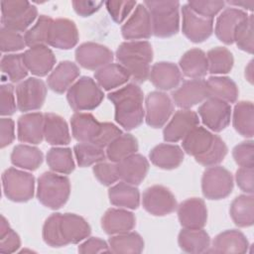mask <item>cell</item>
Instances as JSON below:
<instances>
[{"label": "cell", "mask_w": 254, "mask_h": 254, "mask_svg": "<svg viewBox=\"0 0 254 254\" xmlns=\"http://www.w3.org/2000/svg\"><path fill=\"white\" fill-rule=\"evenodd\" d=\"M23 56L28 70L37 76L47 75L56 64V57L46 45L31 47Z\"/></svg>", "instance_id": "cell-22"}, {"label": "cell", "mask_w": 254, "mask_h": 254, "mask_svg": "<svg viewBox=\"0 0 254 254\" xmlns=\"http://www.w3.org/2000/svg\"><path fill=\"white\" fill-rule=\"evenodd\" d=\"M105 7L117 24H121L137 6L136 1H106Z\"/></svg>", "instance_id": "cell-54"}, {"label": "cell", "mask_w": 254, "mask_h": 254, "mask_svg": "<svg viewBox=\"0 0 254 254\" xmlns=\"http://www.w3.org/2000/svg\"><path fill=\"white\" fill-rule=\"evenodd\" d=\"M78 252L82 254L89 253H102V252H110L109 245L103 239L98 237H90L84 240L78 246Z\"/></svg>", "instance_id": "cell-58"}, {"label": "cell", "mask_w": 254, "mask_h": 254, "mask_svg": "<svg viewBox=\"0 0 254 254\" xmlns=\"http://www.w3.org/2000/svg\"><path fill=\"white\" fill-rule=\"evenodd\" d=\"M187 4L195 14L206 19H213L224 8L225 2L217 0H192Z\"/></svg>", "instance_id": "cell-52"}, {"label": "cell", "mask_w": 254, "mask_h": 254, "mask_svg": "<svg viewBox=\"0 0 254 254\" xmlns=\"http://www.w3.org/2000/svg\"><path fill=\"white\" fill-rule=\"evenodd\" d=\"M245 77L251 84L253 83V61H250L245 67Z\"/></svg>", "instance_id": "cell-62"}, {"label": "cell", "mask_w": 254, "mask_h": 254, "mask_svg": "<svg viewBox=\"0 0 254 254\" xmlns=\"http://www.w3.org/2000/svg\"><path fill=\"white\" fill-rule=\"evenodd\" d=\"M95 178L103 186L109 187L119 180L117 166L113 162H99L92 168Z\"/></svg>", "instance_id": "cell-53"}, {"label": "cell", "mask_w": 254, "mask_h": 254, "mask_svg": "<svg viewBox=\"0 0 254 254\" xmlns=\"http://www.w3.org/2000/svg\"><path fill=\"white\" fill-rule=\"evenodd\" d=\"M71 5L76 14L81 17H89L99 10L103 5L102 1H72Z\"/></svg>", "instance_id": "cell-60"}, {"label": "cell", "mask_w": 254, "mask_h": 254, "mask_svg": "<svg viewBox=\"0 0 254 254\" xmlns=\"http://www.w3.org/2000/svg\"><path fill=\"white\" fill-rule=\"evenodd\" d=\"M253 20L254 17L252 14L248 15L247 18H245L243 21L239 23V25L236 27L234 36H233V42H235L236 46L248 53L253 54Z\"/></svg>", "instance_id": "cell-48"}, {"label": "cell", "mask_w": 254, "mask_h": 254, "mask_svg": "<svg viewBox=\"0 0 254 254\" xmlns=\"http://www.w3.org/2000/svg\"><path fill=\"white\" fill-rule=\"evenodd\" d=\"M44 138L51 145H67L70 142V134L66 121L58 114L45 113Z\"/></svg>", "instance_id": "cell-31"}, {"label": "cell", "mask_w": 254, "mask_h": 254, "mask_svg": "<svg viewBox=\"0 0 254 254\" xmlns=\"http://www.w3.org/2000/svg\"><path fill=\"white\" fill-rule=\"evenodd\" d=\"M151 15L153 35L158 38H169L180 29V2L178 1H144Z\"/></svg>", "instance_id": "cell-4"}, {"label": "cell", "mask_w": 254, "mask_h": 254, "mask_svg": "<svg viewBox=\"0 0 254 254\" xmlns=\"http://www.w3.org/2000/svg\"><path fill=\"white\" fill-rule=\"evenodd\" d=\"M70 193V183L67 177L55 172H45L38 179V200L48 208L59 209L64 206Z\"/></svg>", "instance_id": "cell-5"}, {"label": "cell", "mask_w": 254, "mask_h": 254, "mask_svg": "<svg viewBox=\"0 0 254 254\" xmlns=\"http://www.w3.org/2000/svg\"><path fill=\"white\" fill-rule=\"evenodd\" d=\"M142 204L147 212L155 216L168 215L178 207L173 192L168 188L159 185L149 187L144 190Z\"/></svg>", "instance_id": "cell-11"}, {"label": "cell", "mask_w": 254, "mask_h": 254, "mask_svg": "<svg viewBox=\"0 0 254 254\" xmlns=\"http://www.w3.org/2000/svg\"><path fill=\"white\" fill-rule=\"evenodd\" d=\"M182 31L192 43L207 40L213 32V19H206L195 14L188 4L182 7Z\"/></svg>", "instance_id": "cell-15"}, {"label": "cell", "mask_w": 254, "mask_h": 254, "mask_svg": "<svg viewBox=\"0 0 254 254\" xmlns=\"http://www.w3.org/2000/svg\"><path fill=\"white\" fill-rule=\"evenodd\" d=\"M80 73L76 64L70 61L61 62L49 74L48 86L56 93H64L73 84Z\"/></svg>", "instance_id": "cell-28"}, {"label": "cell", "mask_w": 254, "mask_h": 254, "mask_svg": "<svg viewBox=\"0 0 254 254\" xmlns=\"http://www.w3.org/2000/svg\"><path fill=\"white\" fill-rule=\"evenodd\" d=\"M197 112L202 123L213 132L224 130L230 123L231 106L223 100L206 98L198 107Z\"/></svg>", "instance_id": "cell-12"}, {"label": "cell", "mask_w": 254, "mask_h": 254, "mask_svg": "<svg viewBox=\"0 0 254 254\" xmlns=\"http://www.w3.org/2000/svg\"><path fill=\"white\" fill-rule=\"evenodd\" d=\"M2 186L5 196L15 202H26L34 196L35 178L32 174L9 168L2 174Z\"/></svg>", "instance_id": "cell-8"}, {"label": "cell", "mask_w": 254, "mask_h": 254, "mask_svg": "<svg viewBox=\"0 0 254 254\" xmlns=\"http://www.w3.org/2000/svg\"><path fill=\"white\" fill-rule=\"evenodd\" d=\"M138 141L130 133H122L106 147V158L113 163H118L123 159L135 154L138 151Z\"/></svg>", "instance_id": "cell-41"}, {"label": "cell", "mask_w": 254, "mask_h": 254, "mask_svg": "<svg viewBox=\"0 0 254 254\" xmlns=\"http://www.w3.org/2000/svg\"><path fill=\"white\" fill-rule=\"evenodd\" d=\"M208 72L211 74L228 73L234 64L232 53L225 47H215L206 54Z\"/></svg>", "instance_id": "cell-45"}, {"label": "cell", "mask_w": 254, "mask_h": 254, "mask_svg": "<svg viewBox=\"0 0 254 254\" xmlns=\"http://www.w3.org/2000/svg\"><path fill=\"white\" fill-rule=\"evenodd\" d=\"M21 246L19 235L10 227L8 220L1 215L0 222V252L13 253Z\"/></svg>", "instance_id": "cell-50"}, {"label": "cell", "mask_w": 254, "mask_h": 254, "mask_svg": "<svg viewBox=\"0 0 254 254\" xmlns=\"http://www.w3.org/2000/svg\"><path fill=\"white\" fill-rule=\"evenodd\" d=\"M136 225L133 212L122 208H109L101 218V227L108 235H116L131 231Z\"/></svg>", "instance_id": "cell-27"}, {"label": "cell", "mask_w": 254, "mask_h": 254, "mask_svg": "<svg viewBox=\"0 0 254 254\" xmlns=\"http://www.w3.org/2000/svg\"><path fill=\"white\" fill-rule=\"evenodd\" d=\"M149 79L158 89L171 90L180 84L182 72L174 63L159 62L152 65Z\"/></svg>", "instance_id": "cell-26"}, {"label": "cell", "mask_w": 254, "mask_h": 254, "mask_svg": "<svg viewBox=\"0 0 254 254\" xmlns=\"http://www.w3.org/2000/svg\"><path fill=\"white\" fill-rule=\"evenodd\" d=\"M24 36L19 32L1 27L0 29V50L2 53L21 51L26 47Z\"/></svg>", "instance_id": "cell-51"}, {"label": "cell", "mask_w": 254, "mask_h": 254, "mask_svg": "<svg viewBox=\"0 0 254 254\" xmlns=\"http://www.w3.org/2000/svg\"><path fill=\"white\" fill-rule=\"evenodd\" d=\"M47 86L37 77H29L16 86L17 107L21 112L40 109L46 99Z\"/></svg>", "instance_id": "cell-10"}, {"label": "cell", "mask_w": 254, "mask_h": 254, "mask_svg": "<svg viewBox=\"0 0 254 254\" xmlns=\"http://www.w3.org/2000/svg\"><path fill=\"white\" fill-rule=\"evenodd\" d=\"M215 135L204 127L195 126L182 140L183 150L190 156L198 157L209 150Z\"/></svg>", "instance_id": "cell-32"}, {"label": "cell", "mask_w": 254, "mask_h": 254, "mask_svg": "<svg viewBox=\"0 0 254 254\" xmlns=\"http://www.w3.org/2000/svg\"><path fill=\"white\" fill-rule=\"evenodd\" d=\"M47 164L52 172L63 175L70 174L75 168L71 149L64 147L51 148L47 153Z\"/></svg>", "instance_id": "cell-44"}, {"label": "cell", "mask_w": 254, "mask_h": 254, "mask_svg": "<svg viewBox=\"0 0 254 254\" xmlns=\"http://www.w3.org/2000/svg\"><path fill=\"white\" fill-rule=\"evenodd\" d=\"M70 126L71 134L76 141L96 145L103 122H99L91 113L75 112L70 118Z\"/></svg>", "instance_id": "cell-17"}, {"label": "cell", "mask_w": 254, "mask_h": 254, "mask_svg": "<svg viewBox=\"0 0 254 254\" xmlns=\"http://www.w3.org/2000/svg\"><path fill=\"white\" fill-rule=\"evenodd\" d=\"M172 97L178 107L190 109L207 98L205 80L201 78L185 80L172 92Z\"/></svg>", "instance_id": "cell-20"}, {"label": "cell", "mask_w": 254, "mask_h": 254, "mask_svg": "<svg viewBox=\"0 0 254 254\" xmlns=\"http://www.w3.org/2000/svg\"><path fill=\"white\" fill-rule=\"evenodd\" d=\"M78 38L75 23L66 18H59L53 21L48 45L60 50H69L76 46Z\"/></svg>", "instance_id": "cell-21"}, {"label": "cell", "mask_w": 254, "mask_h": 254, "mask_svg": "<svg viewBox=\"0 0 254 254\" xmlns=\"http://www.w3.org/2000/svg\"><path fill=\"white\" fill-rule=\"evenodd\" d=\"M178 217L184 228H203L207 221V208L203 199L190 197L180 203L177 207Z\"/></svg>", "instance_id": "cell-18"}, {"label": "cell", "mask_w": 254, "mask_h": 254, "mask_svg": "<svg viewBox=\"0 0 254 254\" xmlns=\"http://www.w3.org/2000/svg\"><path fill=\"white\" fill-rule=\"evenodd\" d=\"M17 103L14 96V86L11 83H5L0 86V114L9 116L15 113Z\"/></svg>", "instance_id": "cell-56"}, {"label": "cell", "mask_w": 254, "mask_h": 254, "mask_svg": "<svg viewBox=\"0 0 254 254\" xmlns=\"http://www.w3.org/2000/svg\"><path fill=\"white\" fill-rule=\"evenodd\" d=\"M121 34L124 39L131 41H143L153 35L151 15L144 4H137L121 27Z\"/></svg>", "instance_id": "cell-16"}, {"label": "cell", "mask_w": 254, "mask_h": 254, "mask_svg": "<svg viewBox=\"0 0 254 254\" xmlns=\"http://www.w3.org/2000/svg\"><path fill=\"white\" fill-rule=\"evenodd\" d=\"M230 216L239 227H249L254 223V197L252 194H241L230 204Z\"/></svg>", "instance_id": "cell-39"}, {"label": "cell", "mask_w": 254, "mask_h": 254, "mask_svg": "<svg viewBox=\"0 0 254 254\" xmlns=\"http://www.w3.org/2000/svg\"><path fill=\"white\" fill-rule=\"evenodd\" d=\"M153 55L152 45L148 41L123 42L115 53L120 64L128 70L136 83H143L149 78Z\"/></svg>", "instance_id": "cell-3"}, {"label": "cell", "mask_w": 254, "mask_h": 254, "mask_svg": "<svg viewBox=\"0 0 254 254\" xmlns=\"http://www.w3.org/2000/svg\"><path fill=\"white\" fill-rule=\"evenodd\" d=\"M228 4L232 5V6H235V7H240V8H243L245 10H248V11H253V7H254V0H249V1H246V0H238V1H227ZM234 7V8H235Z\"/></svg>", "instance_id": "cell-61"}, {"label": "cell", "mask_w": 254, "mask_h": 254, "mask_svg": "<svg viewBox=\"0 0 254 254\" xmlns=\"http://www.w3.org/2000/svg\"><path fill=\"white\" fill-rule=\"evenodd\" d=\"M183 73L192 79H198L208 72V63L205 53L197 48L187 51L179 62Z\"/></svg>", "instance_id": "cell-34"}, {"label": "cell", "mask_w": 254, "mask_h": 254, "mask_svg": "<svg viewBox=\"0 0 254 254\" xmlns=\"http://www.w3.org/2000/svg\"><path fill=\"white\" fill-rule=\"evenodd\" d=\"M73 152L77 165L81 168L89 167L102 162L106 158L105 151L91 143H78L74 145Z\"/></svg>", "instance_id": "cell-47"}, {"label": "cell", "mask_w": 254, "mask_h": 254, "mask_svg": "<svg viewBox=\"0 0 254 254\" xmlns=\"http://www.w3.org/2000/svg\"><path fill=\"white\" fill-rule=\"evenodd\" d=\"M53 19L47 15H41L37 19V22L26 31L24 39L28 47H34L39 45L48 44L51 26Z\"/></svg>", "instance_id": "cell-46"}, {"label": "cell", "mask_w": 254, "mask_h": 254, "mask_svg": "<svg viewBox=\"0 0 254 254\" xmlns=\"http://www.w3.org/2000/svg\"><path fill=\"white\" fill-rule=\"evenodd\" d=\"M110 252L113 253H141L144 249V240L137 232H125L111 235L108 240Z\"/></svg>", "instance_id": "cell-42"}, {"label": "cell", "mask_w": 254, "mask_h": 254, "mask_svg": "<svg viewBox=\"0 0 254 254\" xmlns=\"http://www.w3.org/2000/svg\"><path fill=\"white\" fill-rule=\"evenodd\" d=\"M235 163L240 167H254L253 141H244L236 145L232 150Z\"/></svg>", "instance_id": "cell-55"}, {"label": "cell", "mask_w": 254, "mask_h": 254, "mask_svg": "<svg viewBox=\"0 0 254 254\" xmlns=\"http://www.w3.org/2000/svg\"><path fill=\"white\" fill-rule=\"evenodd\" d=\"M0 5L2 27L19 33L27 31L38 16L37 7L29 1L4 0Z\"/></svg>", "instance_id": "cell-7"}, {"label": "cell", "mask_w": 254, "mask_h": 254, "mask_svg": "<svg viewBox=\"0 0 254 254\" xmlns=\"http://www.w3.org/2000/svg\"><path fill=\"white\" fill-rule=\"evenodd\" d=\"M151 162L160 169L173 170L178 168L184 161L183 149L174 144H159L149 154Z\"/></svg>", "instance_id": "cell-30"}, {"label": "cell", "mask_w": 254, "mask_h": 254, "mask_svg": "<svg viewBox=\"0 0 254 254\" xmlns=\"http://www.w3.org/2000/svg\"><path fill=\"white\" fill-rule=\"evenodd\" d=\"M10 159L11 163L18 168L36 171L42 165L44 155L42 151L35 146L19 144L13 148Z\"/></svg>", "instance_id": "cell-38"}, {"label": "cell", "mask_w": 254, "mask_h": 254, "mask_svg": "<svg viewBox=\"0 0 254 254\" xmlns=\"http://www.w3.org/2000/svg\"><path fill=\"white\" fill-rule=\"evenodd\" d=\"M104 93L97 82L89 76H81L66 91V99L76 112L93 110L100 105Z\"/></svg>", "instance_id": "cell-6"}, {"label": "cell", "mask_w": 254, "mask_h": 254, "mask_svg": "<svg viewBox=\"0 0 254 254\" xmlns=\"http://www.w3.org/2000/svg\"><path fill=\"white\" fill-rule=\"evenodd\" d=\"M74 57L80 66L91 70H97L111 64L114 59L109 48L94 42H85L79 45L75 50Z\"/></svg>", "instance_id": "cell-14"}, {"label": "cell", "mask_w": 254, "mask_h": 254, "mask_svg": "<svg viewBox=\"0 0 254 254\" xmlns=\"http://www.w3.org/2000/svg\"><path fill=\"white\" fill-rule=\"evenodd\" d=\"M199 123L198 115L190 109L178 110L165 126L163 138L166 142H178L182 140L192 128Z\"/></svg>", "instance_id": "cell-19"}, {"label": "cell", "mask_w": 254, "mask_h": 254, "mask_svg": "<svg viewBox=\"0 0 254 254\" xmlns=\"http://www.w3.org/2000/svg\"><path fill=\"white\" fill-rule=\"evenodd\" d=\"M107 97L114 105V118L121 127L130 131L142 124L145 117L144 94L137 83H128L111 91Z\"/></svg>", "instance_id": "cell-2"}, {"label": "cell", "mask_w": 254, "mask_h": 254, "mask_svg": "<svg viewBox=\"0 0 254 254\" xmlns=\"http://www.w3.org/2000/svg\"><path fill=\"white\" fill-rule=\"evenodd\" d=\"M178 243L180 248L185 252L203 253L207 252L210 247V237L202 228H184L179 233Z\"/></svg>", "instance_id": "cell-37"}, {"label": "cell", "mask_w": 254, "mask_h": 254, "mask_svg": "<svg viewBox=\"0 0 254 254\" xmlns=\"http://www.w3.org/2000/svg\"><path fill=\"white\" fill-rule=\"evenodd\" d=\"M94 78L100 87L111 90L127 83L131 76L122 64L111 63L95 70Z\"/></svg>", "instance_id": "cell-33"}, {"label": "cell", "mask_w": 254, "mask_h": 254, "mask_svg": "<svg viewBox=\"0 0 254 254\" xmlns=\"http://www.w3.org/2000/svg\"><path fill=\"white\" fill-rule=\"evenodd\" d=\"M238 188L246 193L252 194L254 191V168L240 167L235 174Z\"/></svg>", "instance_id": "cell-57"}, {"label": "cell", "mask_w": 254, "mask_h": 254, "mask_svg": "<svg viewBox=\"0 0 254 254\" xmlns=\"http://www.w3.org/2000/svg\"><path fill=\"white\" fill-rule=\"evenodd\" d=\"M3 80L6 77L12 82H20L28 75V68L24 63L23 54L4 55L0 62Z\"/></svg>", "instance_id": "cell-43"}, {"label": "cell", "mask_w": 254, "mask_h": 254, "mask_svg": "<svg viewBox=\"0 0 254 254\" xmlns=\"http://www.w3.org/2000/svg\"><path fill=\"white\" fill-rule=\"evenodd\" d=\"M119 179L133 186L140 185L149 171V162L141 154H133L116 163Z\"/></svg>", "instance_id": "cell-24"}, {"label": "cell", "mask_w": 254, "mask_h": 254, "mask_svg": "<svg viewBox=\"0 0 254 254\" xmlns=\"http://www.w3.org/2000/svg\"><path fill=\"white\" fill-rule=\"evenodd\" d=\"M17 137L23 143L40 144L44 138V114L31 112L20 116L17 122Z\"/></svg>", "instance_id": "cell-23"}, {"label": "cell", "mask_w": 254, "mask_h": 254, "mask_svg": "<svg viewBox=\"0 0 254 254\" xmlns=\"http://www.w3.org/2000/svg\"><path fill=\"white\" fill-rule=\"evenodd\" d=\"M247 16L248 14L244 10L234 7L225 8L217 17L215 23L214 32L217 39L226 45L233 44L235 29Z\"/></svg>", "instance_id": "cell-25"}, {"label": "cell", "mask_w": 254, "mask_h": 254, "mask_svg": "<svg viewBox=\"0 0 254 254\" xmlns=\"http://www.w3.org/2000/svg\"><path fill=\"white\" fill-rule=\"evenodd\" d=\"M108 197L111 204L119 207L137 209L140 204L139 190L135 186L123 181L108 190Z\"/></svg>", "instance_id": "cell-36"}, {"label": "cell", "mask_w": 254, "mask_h": 254, "mask_svg": "<svg viewBox=\"0 0 254 254\" xmlns=\"http://www.w3.org/2000/svg\"><path fill=\"white\" fill-rule=\"evenodd\" d=\"M232 123L234 129L243 137L252 138L254 135V108L251 101L242 100L235 104Z\"/></svg>", "instance_id": "cell-40"}, {"label": "cell", "mask_w": 254, "mask_h": 254, "mask_svg": "<svg viewBox=\"0 0 254 254\" xmlns=\"http://www.w3.org/2000/svg\"><path fill=\"white\" fill-rule=\"evenodd\" d=\"M227 151L228 149L224 141L218 135H215L214 141L209 150L204 154L195 157L194 159L198 164L204 167H212L218 165L223 161L227 154Z\"/></svg>", "instance_id": "cell-49"}, {"label": "cell", "mask_w": 254, "mask_h": 254, "mask_svg": "<svg viewBox=\"0 0 254 254\" xmlns=\"http://www.w3.org/2000/svg\"><path fill=\"white\" fill-rule=\"evenodd\" d=\"M249 242L246 236L239 230L229 229L217 234L213 241L211 249L207 252L214 253H246Z\"/></svg>", "instance_id": "cell-29"}, {"label": "cell", "mask_w": 254, "mask_h": 254, "mask_svg": "<svg viewBox=\"0 0 254 254\" xmlns=\"http://www.w3.org/2000/svg\"><path fill=\"white\" fill-rule=\"evenodd\" d=\"M174 111L170 96L162 91H151L145 99V120L153 128L163 127Z\"/></svg>", "instance_id": "cell-13"}, {"label": "cell", "mask_w": 254, "mask_h": 254, "mask_svg": "<svg viewBox=\"0 0 254 254\" xmlns=\"http://www.w3.org/2000/svg\"><path fill=\"white\" fill-rule=\"evenodd\" d=\"M207 98H217L233 103L238 97V87L228 76H210L205 80Z\"/></svg>", "instance_id": "cell-35"}, {"label": "cell", "mask_w": 254, "mask_h": 254, "mask_svg": "<svg viewBox=\"0 0 254 254\" xmlns=\"http://www.w3.org/2000/svg\"><path fill=\"white\" fill-rule=\"evenodd\" d=\"M15 139V125L11 118L0 119V147L3 149L9 146Z\"/></svg>", "instance_id": "cell-59"}, {"label": "cell", "mask_w": 254, "mask_h": 254, "mask_svg": "<svg viewBox=\"0 0 254 254\" xmlns=\"http://www.w3.org/2000/svg\"><path fill=\"white\" fill-rule=\"evenodd\" d=\"M233 190V178L231 173L221 167L207 168L201 178V190L208 199H222L228 196Z\"/></svg>", "instance_id": "cell-9"}, {"label": "cell", "mask_w": 254, "mask_h": 254, "mask_svg": "<svg viewBox=\"0 0 254 254\" xmlns=\"http://www.w3.org/2000/svg\"><path fill=\"white\" fill-rule=\"evenodd\" d=\"M91 228L88 222L75 213H52L45 221L42 236L51 247H63L76 244L89 236Z\"/></svg>", "instance_id": "cell-1"}]
</instances>
